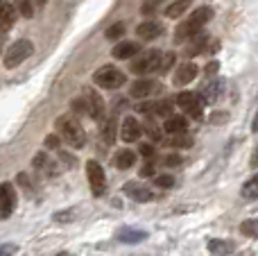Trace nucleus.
Segmentation results:
<instances>
[{
    "instance_id": "obj_20",
    "label": "nucleus",
    "mask_w": 258,
    "mask_h": 256,
    "mask_svg": "<svg viewBox=\"0 0 258 256\" xmlns=\"http://www.w3.org/2000/svg\"><path fill=\"white\" fill-rule=\"evenodd\" d=\"M209 252L215 254V256H229L233 252V243H231V240L213 238V240H209Z\"/></svg>"
},
{
    "instance_id": "obj_37",
    "label": "nucleus",
    "mask_w": 258,
    "mask_h": 256,
    "mask_svg": "<svg viewBox=\"0 0 258 256\" xmlns=\"http://www.w3.org/2000/svg\"><path fill=\"white\" fill-rule=\"evenodd\" d=\"M59 256H71V254H59Z\"/></svg>"
},
{
    "instance_id": "obj_28",
    "label": "nucleus",
    "mask_w": 258,
    "mask_h": 256,
    "mask_svg": "<svg viewBox=\"0 0 258 256\" xmlns=\"http://www.w3.org/2000/svg\"><path fill=\"white\" fill-rule=\"evenodd\" d=\"M122 34H125V25H122V23H113L107 30V39H120Z\"/></svg>"
},
{
    "instance_id": "obj_13",
    "label": "nucleus",
    "mask_w": 258,
    "mask_h": 256,
    "mask_svg": "<svg viewBox=\"0 0 258 256\" xmlns=\"http://www.w3.org/2000/svg\"><path fill=\"white\" fill-rule=\"evenodd\" d=\"M125 195H129L136 202H150L152 200V190L147 186L138 184V181H127L125 184Z\"/></svg>"
},
{
    "instance_id": "obj_36",
    "label": "nucleus",
    "mask_w": 258,
    "mask_h": 256,
    "mask_svg": "<svg viewBox=\"0 0 258 256\" xmlns=\"http://www.w3.org/2000/svg\"><path fill=\"white\" fill-rule=\"evenodd\" d=\"M143 175H152V166H145V168H143Z\"/></svg>"
},
{
    "instance_id": "obj_21",
    "label": "nucleus",
    "mask_w": 258,
    "mask_h": 256,
    "mask_svg": "<svg viewBox=\"0 0 258 256\" xmlns=\"http://www.w3.org/2000/svg\"><path fill=\"white\" fill-rule=\"evenodd\" d=\"M118 238H120L122 243H141V240L147 238V234L141 229H122L120 234H118Z\"/></svg>"
},
{
    "instance_id": "obj_35",
    "label": "nucleus",
    "mask_w": 258,
    "mask_h": 256,
    "mask_svg": "<svg viewBox=\"0 0 258 256\" xmlns=\"http://www.w3.org/2000/svg\"><path fill=\"white\" fill-rule=\"evenodd\" d=\"M45 145H48V148H57L59 139H57V136H48V139H45Z\"/></svg>"
},
{
    "instance_id": "obj_8",
    "label": "nucleus",
    "mask_w": 258,
    "mask_h": 256,
    "mask_svg": "<svg viewBox=\"0 0 258 256\" xmlns=\"http://www.w3.org/2000/svg\"><path fill=\"white\" fill-rule=\"evenodd\" d=\"M82 100H84L86 116H91L93 120H102V118H104V102H102V98H100L93 89H86L84 95H82Z\"/></svg>"
},
{
    "instance_id": "obj_5",
    "label": "nucleus",
    "mask_w": 258,
    "mask_h": 256,
    "mask_svg": "<svg viewBox=\"0 0 258 256\" xmlns=\"http://www.w3.org/2000/svg\"><path fill=\"white\" fill-rule=\"evenodd\" d=\"M161 59H163V54H161L159 50H150V52L141 54L136 61H132V71L136 73V75L154 73V71H159L161 68Z\"/></svg>"
},
{
    "instance_id": "obj_15",
    "label": "nucleus",
    "mask_w": 258,
    "mask_h": 256,
    "mask_svg": "<svg viewBox=\"0 0 258 256\" xmlns=\"http://www.w3.org/2000/svg\"><path fill=\"white\" fill-rule=\"evenodd\" d=\"M197 73H200V68H197L192 61L181 63V66H179V71H177V75H174V82H177L179 86H186V84H190V82L195 80Z\"/></svg>"
},
{
    "instance_id": "obj_23",
    "label": "nucleus",
    "mask_w": 258,
    "mask_h": 256,
    "mask_svg": "<svg viewBox=\"0 0 258 256\" xmlns=\"http://www.w3.org/2000/svg\"><path fill=\"white\" fill-rule=\"evenodd\" d=\"M188 7H190V0H174V3L165 9V16L168 18H179Z\"/></svg>"
},
{
    "instance_id": "obj_24",
    "label": "nucleus",
    "mask_w": 258,
    "mask_h": 256,
    "mask_svg": "<svg viewBox=\"0 0 258 256\" xmlns=\"http://www.w3.org/2000/svg\"><path fill=\"white\" fill-rule=\"evenodd\" d=\"M242 195H245L247 200H256V195H258V179H256V177H251V179L245 184Z\"/></svg>"
},
{
    "instance_id": "obj_18",
    "label": "nucleus",
    "mask_w": 258,
    "mask_h": 256,
    "mask_svg": "<svg viewBox=\"0 0 258 256\" xmlns=\"http://www.w3.org/2000/svg\"><path fill=\"white\" fill-rule=\"evenodd\" d=\"M138 50H141V45L138 43H134V41H122V43H118L116 48L111 50V54L116 59H132Z\"/></svg>"
},
{
    "instance_id": "obj_3",
    "label": "nucleus",
    "mask_w": 258,
    "mask_h": 256,
    "mask_svg": "<svg viewBox=\"0 0 258 256\" xmlns=\"http://www.w3.org/2000/svg\"><path fill=\"white\" fill-rule=\"evenodd\" d=\"M34 52V45H32V41H27V39H18V41H14L12 45L7 48V52H5V68H16V66H21L23 61H25L30 54Z\"/></svg>"
},
{
    "instance_id": "obj_17",
    "label": "nucleus",
    "mask_w": 258,
    "mask_h": 256,
    "mask_svg": "<svg viewBox=\"0 0 258 256\" xmlns=\"http://www.w3.org/2000/svg\"><path fill=\"white\" fill-rule=\"evenodd\" d=\"M161 32H163V27H161V23H156V21H145L136 27V34L141 36V39H147V41L161 36Z\"/></svg>"
},
{
    "instance_id": "obj_12",
    "label": "nucleus",
    "mask_w": 258,
    "mask_h": 256,
    "mask_svg": "<svg viewBox=\"0 0 258 256\" xmlns=\"http://www.w3.org/2000/svg\"><path fill=\"white\" fill-rule=\"evenodd\" d=\"M141 136H143L141 122H138L134 116H127L125 120H122V127H120V139L125 141V143H134V141H138Z\"/></svg>"
},
{
    "instance_id": "obj_1",
    "label": "nucleus",
    "mask_w": 258,
    "mask_h": 256,
    "mask_svg": "<svg viewBox=\"0 0 258 256\" xmlns=\"http://www.w3.org/2000/svg\"><path fill=\"white\" fill-rule=\"evenodd\" d=\"M211 18H213V9L211 7H197L195 12L190 14V18H186V21L177 27V32H174V41H177V43H183V41L192 39L195 34H200V30L211 21Z\"/></svg>"
},
{
    "instance_id": "obj_4",
    "label": "nucleus",
    "mask_w": 258,
    "mask_h": 256,
    "mask_svg": "<svg viewBox=\"0 0 258 256\" xmlns=\"http://www.w3.org/2000/svg\"><path fill=\"white\" fill-rule=\"evenodd\" d=\"M93 80H95V84L102 86V89H118V86L125 84L127 77H125V73L118 71V68H113V66H102L100 71H95Z\"/></svg>"
},
{
    "instance_id": "obj_19",
    "label": "nucleus",
    "mask_w": 258,
    "mask_h": 256,
    "mask_svg": "<svg viewBox=\"0 0 258 256\" xmlns=\"http://www.w3.org/2000/svg\"><path fill=\"white\" fill-rule=\"evenodd\" d=\"M134 163H136V154H134L132 150H118V154L113 157V166H116L118 170H127Z\"/></svg>"
},
{
    "instance_id": "obj_14",
    "label": "nucleus",
    "mask_w": 258,
    "mask_h": 256,
    "mask_svg": "<svg viewBox=\"0 0 258 256\" xmlns=\"http://www.w3.org/2000/svg\"><path fill=\"white\" fill-rule=\"evenodd\" d=\"M18 18V12L12 3L7 0H0V30H9V27L16 23Z\"/></svg>"
},
{
    "instance_id": "obj_31",
    "label": "nucleus",
    "mask_w": 258,
    "mask_h": 256,
    "mask_svg": "<svg viewBox=\"0 0 258 256\" xmlns=\"http://www.w3.org/2000/svg\"><path fill=\"white\" fill-rule=\"evenodd\" d=\"M240 229H242V234H247V236H251V238H254V236H256V220H245Z\"/></svg>"
},
{
    "instance_id": "obj_7",
    "label": "nucleus",
    "mask_w": 258,
    "mask_h": 256,
    "mask_svg": "<svg viewBox=\"0 0 258 256\" xmlns=\"http://www.w3.org/2000/svg\"><path fill=\"white\" fill-rule=\"evenodd\" d=\"M86 175H89V184H91V190L93 195H104L107 190V177H104V170L98 161H89L86 163Z\"/></svg>"
},
{
    "instance_id": "obj_16",
    "label": "nucleus",
    "mask_w": 258,
    "mask_h": 256,
    "mask_svg": "<svg viewBox=\"0 0 258 256\" xmlns=\"http://www.w3.org/2000/svg\"><path fill=\"white\" fill-rule=\"evenodd\" d=\"M186 127H188V122H186V118L183 116H168L165 118V122H163V130H165V134H170V136H177V134H186Z\"/></svg>"
},
{
    "instance_id": "obj_34",
    "label": "nucleus",
    "mask_w": 258,
    "mask_h": 256,
    "mask_svg": "<svg viewBox=\"0 0 258 256\" xmlns=\"http://www.w3.org/2000/svg\"><path fill=\"white\" fill-rule=\"evenodd\" d=\"M141 154L147 159H152L154 157V148H152V145H141Z\"/></svg>"
},
{
    "instance_id": "obj_29",
    "label": "nucleus",
    "mask_w": 258,
    "mask_h": 256,
    "mask_svg": "<svg viewBox=\"0 0 258 256\" xmlns=\"http://www.w3.org/2000/svg\"><path fill=\"white\" fill-rule=\"evenodd\" d=\"M168 143H170V145H174V148H190L192 141H190V139H186L183 134H177V136H172V139H170Z\"/></svg>"
},
{
    "instance_id": "obj_30",
    "label": "nucleus",
    "mask_w": 258,
    "mask_h": 256,
    "mask_svg": "<svg viewBox=\"0 0 258 256\" xmlns=\"http://www.w3.org/2000/svg\"><path fill=\"white\" fill-rule=\"evenodd\" d=\"M206 36H197V41H192V48H188V54H197V52H202V50H204V45H206Z\"/></svg>"
},
{
    "instance_id": "obj_22",
    "label": "nucleus",
    "mask_w": 258,
    "mask_h": 256,
    "mask_svg": "<svg viewBox=\"0 0 258 256\" xmlns=\"http://www.w3.org/2000/svg\"><path fill=\"white\" fill-rule=\"evenodd\" d=\"M34 166L39 168V170L48 172V175H57V168H54V163L50 161V157H48V154H43V152L34 157Z\"/></svg>"
},
{
    "instance_id": "obj_26",
    "label": "nucleus",
    "mask_w": 258,
    "mask_h": 256,
    "mask_svg": "<svg viewBox=\"0 0 258 256\" xmlns=\"http://www.w3.org/2000/svg\"><path fill=\"white\" fill-rule=\"evenodd\" d=\"M14 7H16L18 14H23V16H27V18L34 14V9H32V3H30V0H16V5H14Z\"/></svg>"
},
{
    "instance_id": "obj_11",
    "label": "nucleus",
    "mask_w": 258,
    "mask_h": 256,
    "mask_svg": "<svg viewBox=\"0 0 258 256\" xmlns=\"http://www.w3.org/2000/svg\"><path fill=\"white\" fill-rule=\"evenodd\" d=\"M222 93H224V82L222 80H211V82H206V84L202 86L200 98H202V102L213 104V102H218V100L222 98Z\"/></svg>"
},
{
    "instance_id": "obj_9",
    "label": "nucleus",
    "mask_w": 258,
    "mask_h": 256,
    "mask_svg": "<svg viewBox=\"0 0 258 256\" xmlns=\"http://www.w3.org/2000/svg\"><path fill=\"white\" fill-rule=\"evenodd\" d=\"M16 209V190L12 184H0V218H9Z\"/></svg>"
},
{
    "instance_id": "obj_32",
    "label": "nucleus",
    "mask_w": 258,
    "mask_h": 256,
    "mask_svg": "<svg viewBox=\"0 0 258 256\" xmlns=\"http://www.w3.org/2000/svg\"><path fill=\"white\" fill-rule=\"evenodd\" d=\"M163 163L165 166H179V163H181V157H179V154H168V157L163 159Z\"/></svg>"
},
{
    "instance_id": "obj_27",
    "label": "nucleus",
    "mask_w": 258,
    "mask_h": 256,
    "mask_svg": "<svg viewBox=\"0 0 258 256\" xmlns=\"http://www.w3.org/2000/svg\"><path fill=\"white\" fill-rule=\"evenodd\" d=\"M154 184L159 186V188H172L174 177L172 175H159V177H154Z\"/></svg>"
},
{
    "instance_id": "obj_33",
    "label": "nucleus",
    "mask_w": 258,
    "mask_h": 256,
    "mask_svg": "<svg viewBox=\"0 0 258 256\" xmlns=\"http://www.w3.org/2000/svg\"><path fill=\"white\" fill-rule=\"evenodd\" d=\"M14 252H16V245H3L0 247V256H14Z\"/></svg>"
},
{
    "instance_id": "obj_2",
    "label": "nucleus",
    "mask_w": 258,
    "mask_h": 256,
    "mask_svg": "<svg viewBox=\"0 0 258 256\" xmlns=\"http://www.w3.org/2000/svg\"><path fill=\"white\" fill-rule=\"evenodd\" d=\"M54 127H57L59 139H61L66 145H71V148H75V150H80V148H84L86 145V132L82 130V125L73 116L57 118Z\"/></svg>"
},
{
    "instance_id": "obj_6",
    "label": "nucleus",
    "mask_w": 258,
    "mask_h": 256,
    "mask_svg": "<svg viewBox=\"0 0 258 256\" xmlns=\"http://www.w3.org/2000/svg\"><path fill=\"white\" fill-rule=\"evenodd\" d=\"M177 104L190 118H202V113H204V102H202V98L197 93H190V91H181V93L177 95Z\"/></svg>"
},
{
    "instance_id": "obj_25",
    "label": "nucleus",
    "mask_w": 258,
    "mask_h": 256,
    "mask_svg": "<svg viewBox=\"0 0 258 256\" xmlns=\"http://www.w3.org/2000/svg\"><path fill=\"white\" fill-rule=\"evenodd\" d=\"M116 141V118H109L107 127H104V143L111 145Z\"/></svg>"
},
{
    "instance_id": "obj_10",
    "label": "nucleus",
    "mask_w": 258,
    "mask_h": 256,
    "mask_svg": "<svg viewBox=\"0 0 258 256\" xmlns=\"http://www.w3.org/2000/svg\"><path fill=\"white\" fill-rule=\"evenodd\" d=\"M156 91H161L159 82H154V80H136L132 84V89H129V93H132V98L143 100V98H150V95L156 93Z\"/></svg>"
}]
</instances>
